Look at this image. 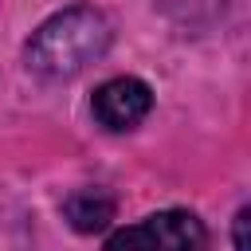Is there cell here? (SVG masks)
Here are the masks:
<instances>
[{"label":"cell","mask_w":251,"mask_h":251,"mask_svg":"<svg viewBox=\"0 0 251 251\" xmlns=\"http://www.w3.org/2000/svg\"><path fill=\"white\" fill-rule=\"evenodd\" d=\"M110 39H114L110 20L90 4H75L39 24V31L27 39V67L47 78H71L90 63H98Z\"/></svg>","instance_id":"obj_1"},{"label":"cell","mask_w":251,"mask_h":251,"mask_svg":"<svg viewBox=\"0 0 251 251\" xmlns=\"http://www.w3.org/2000/svg\"><path fill=\"white\" fill-rule=\"evenodd\" d=\"M204 243H208L204 224L184 208H169L114 231L106 251H204Z\"/></svg>","instance_id":"obj_2"},{"label":"cell","mask_w":251,"mask_h":251,"mask_svg":"<svg viewBox=\"0 0 251 251\" xmlns=\"http://www.w3.org/2000/svg\"><path fill=\"white\" fill-rule=\"evenodd\" d=\"M153 106V94L141 78H110L94 90V118L106 126V129H133Z\"/></svg>","instance_id":"obj_3"},{"label":"cell","mask_w":251,"mask_h":251,"mask_svg":"<svg viewBox=\"0 0 251 251\" xmlns=\"http://www.w3.org/2000/svg\"><path fill=\"white\" fill-rule=\"evenodd\" d=\"M63 212H67L71 227H78V231H102L114 220V196L102 192V188H78V192L67 196Z\"/></svg>","instance_id":"obj_4"},{"label":"cell","mask_w":251,"mask_h":251,"mask_svg":"<svg viewBox=\"0 0 251 251\" xmlns=\"http://www.w3.org/2000/svg\"><path fill=\"white\" fill-rule=\"evenodd\" d=\"M247 220H251V208H239V216H235V251H247Z\"/></svg>","instance_id":"obj_5"}]
</instances>
